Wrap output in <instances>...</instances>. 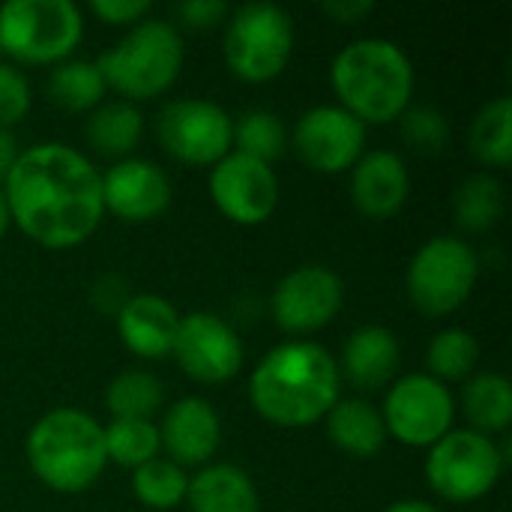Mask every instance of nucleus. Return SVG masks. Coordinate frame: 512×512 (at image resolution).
<instances>
[{"instance_id": "f257e3e1", "label": "nucleus", "mask_w": 512, "mask_h": 512, "mask_svg": "<svg viewBox=\"0 0 512 512\" xmlns=\"http://www.w3.org/2000/svg\"><path fill=\"white\" fill-rule=\"evenodd\" d=\"M9 219L45 249L81 246L102 222V174L66 144H36L18 153L3 189Z\"/></svg>"}, {"instance_id": "f03ea898", "label": "nucleus", "mask_w": 512, "mask_h": 512, "mask_svg": "<svg viewBox=\"0 0 512 512\" xmlns=\"http://www.w3.org/2000/svg\"><path fill=\"white\" fill-rule=\"evenodd\" d=\"M342 375L336 357L318 342H285L270 348L249 378L252 408L273 426L303 429L327 417L339 402Z\"/></svg>"}, {"instance_id": "7ed1b4c3", "label": "nucleus", "mask_w": 512, "mask_h": 512, "mask_svg": "<svg viewBox=\"0 0 512 512\" xmlns=\"http://www.w3.org/2000/svg\"><path fill=\"white\" fill-rule=\"evenodd\" d=\"M336 99L363 126H384L411 108L414 66L390 39H357L345 45L330 66Z\"/></svg>"}, {"instance_id": "20e7f679", "label": "nucleus", "mask_w": 512, "mask_h": 512, "mask_svg": "<svg viewBox=\"0 0 512 512\" xmlns=\"http://www.w3.org/2000/svg\"><path fill=\"white\" fill-rule=\"evenodd\" d=\"M27 462L48 489L63 495L84 492L108 465L105 432L78 408L48 411L27 435Z\"/></svg>"}, {"instance_id": "39448f33", "label": "nucleus", "mask_w": 512, "mask_h": 512, "mask_svg": "<svg viewBox=\"0 0 512 512\" xmlns=\"http://www.w3.org/2000/svg\"><path fill=\"white\" fill-rule=\"evenodd\" d=\"M105 87L126 99L162 96L183 69V36L171 21L144 18L96 60Z\"/></svg>"}, {"instance_id": "423d86ee", "label": "nucleus", "mask_w": 512, "mask_h": 512, "mask_svg": "<svg viewBox=\"0 0 512 512\" xmlns=\"http://www.w3.org/2000/svg\"><path fill=\"white\" fill-rule=\"evenodd\" d=\"M81 36L84 21L72 0H9L0 6V48L21 63H63Z\"/></svg>"}, {"instance_id": "0eeeda50", "label": "nucleus", "mask_w": 512, "mask_h": 512, "mask_svg": "<svg viewBox=\"0 0 512 512\" xmlns=\"http://www.w3.org/2000/svg\"><path fill=\"white\" fill-rule=\"evenodd\" d=\"M480 279L477 252L459 237H432L417 249L405 273V291L426 318L453 315L468 303Z\"/></svg>"}, {"instance_id": "6e6552de", "label": "nucleus", "mask_w": 512, "mask_h": 512, "mask_svg": "<svg viewBox=\"0 0 512 512\" xmlns=\"http://www.w3.org/2000/svg\"><path fill=\"white\" fill-rule=\"evenodd\" d=\"M507 468V447L474 429H453L429 447V489L450 504H474L486 498Z\"/></svg>"}, {"instance_id": "1a4fd4ad", "label": "nucleus", "mask_w": 512, "mask_h": 512, "mask_svg": "<svg viewBox=\"0 0 512 512\" xmlns=\"http://www.w3.org/2000/svg\"><path fill=\"white\" fill-rule=\"evenodd\" d=\"M225 63L249 84L273 81L294 51L291 15L276 3H243L225 27Z\"/></svg>"}, {"instance_id": "9d476101", "label": "nucleus", "mask_w": 512, "mask_h": 512, "mask_svg": "<svg viewBox=\"0 0 512 512\" xmlns=\"http://www.w3.org/2000/svg\"><path fill=\"white\" fill-rule=\"evenodd\" d=\"M231 114L210 99H174L156 117V135L168 156L183 165L213 168L231 153Z\"/></svg>"}, {"instance_id": "9b49d317", "label": "nucleus", "mask_w": 512, "mask_h": 512, "mask_svg": "<svg viewBox=\"0 0 512 512\" xmlns=\"http://www.w3.org/2000/svg\"><path fill=\"white\" fill-rule=\"evenodd\" d=\"M381 417L387 438L393 435L405 447H432L453 432L456 405L447 384L432 375H408L387 393Z\"/></svg>"}, {"instance_id": "f8f14e48", "label": "nucleus", "mask_w": 512, "mask_h": 512, "mask_svg": "<svg viewBox=\"0 0 512 512\" xmlns=\"http://www.w3.org/2000/svg\"><path fill=\"white\" fill-rule=\"evenodd\" d=\"M210 198L234 225H264L279 204V180L267 162L228 153L210 168Z\"/></svg>"}, {"instance_id": "ddd939ff", "label": "nucleus", "mask_w": 512, "mask_h": 512, "mask_svg": "<svg viewBox=\"0 0 512 512\" xmlns=\"http://www.w3.org/2000/svg\"><path fill=\"white\" fill-rule=\"evenodd\" d=\"M171 354L192 381L210 387L231 381L243 369L240 336L213 312H192L180 318Z\"/></svg>"}, {"instance_id": "4468645a", "label": "nucleus", "mask_w": 512, "mask_h": 512, "mask_svg": "<svg viewBox=\"0 0 512 512\" xmlns=\"http://www.w3.org/2000/svg\"><path fill=\"white\" fill-rule=\"evenodd\" d=\"M345 300V285L339 273L321 264H306L291 270L276 288L270 300L273 321L294 336L315 333L327 327Z\"/></svg>"}, {"instance_id": "2eb2a0df", "label": "nucleus", "mask_w": 512, "mask_h": 512, "mask_svg": "<svg viewBox=\"0 0 512 512\" xmlns=\"http://www.w3.org/2000/svg\"><path fill=\"white\" fill-rule=\"evenodd\" d=\"M366 144V126L339 105L309 108L294 126L297 156L318 174H342L357 165Z\"/></svg>"}, {"instance_id": "dca6fc26", "label": "nucleus", "mask_w": 512, "mask_h": 512, "mask_svg": "<svg viewBox=\"0 0 512 512\" xmlns=\"http://www.w3.org/2000/svg\"><path fill=\"white\" fill-rule=\"evenodd\" d=\"M102 204L123 222H150L168 210L171 180L147 159H120L102 177Z\"/></svg>"}, {"instance_id": "f3484780", "label": "nucleus", "mask_w": 512, "mask_h": 512, "mask_svg": "<svg viewBox=\"0 0 512 512\" xmlns=\"http://www.w3.org/2000/svg\"><path fill=\"white\" fill-rule=\"evenodd\" d=\"M411 192L408 165L393 150H369L351 168V201L369 219H393Z\"/></svg>"}, {"instance_id": "a211bd4d", "label": "nucleus", "mask_w": 512, "mask_h": 512, "mask_svg": "<svg viewBox=\"0 0 512 512\" xmlns=\"http://www.w3.org/2000/svg\"><path fill=\"white\" fill-rule=\"evenodd\" d=\"M159 444L174 465H204L222 444V423L213 405L201 396H186L165 411L159 426Z\"/></svg>"}, {"instance_id": "6ab92c4d", "label": "nucleus", "mask_w": 512, "mask_h": 512, "mask_svg": "<svg viewBox=\"0 0 512 512\" xmlns=\"http://www.w3.org/2000/svg\"><path fill=\"white\" fill-rule=\"evenodd\" d=\"M399 363H402L399 339L390 327L381 324L357 327L342 348V360H336L339 375H345L351 387L366 393L387 387L396 378Z\"/></svg>"}, {"instance_id": "aec40b11", "label": "nucleus", "mask_w": 512, "mask_h": 512, "mask_svg": "<svg viewBox=\"0 0 512 512\" xmlns=\"http://www.w3.org/2000/svg\"><path fill=\"white\" fill-rule=\"evenodd\" d=\"M180 327L177 309L156 294H135L117 312V333L123 348L144 360H162L174 348Z\"/></svg>"}, {"instance_id": "412c9836", "label": "nucleus", "mask_w": 512, "mask_h": 512, "mask_svg": "<svg viewBox=\"0 0 512 512\" xmlns=\"http://www.w3.org/2000/svg\"><path fill=\"white\" fill-rule=\"evenodd\" d=\"M192 512H258V489L237 465H207L186 489Z\"/></svg>"}, {"instance_id": "4be33fe9", "label": "nucleus", "mask_w": 512, "mask_h": 512, "mask_svg": "<svg viewBox=\"0 0 512 512\" xmlns=\"http://www.w3.org/2000/svg\"><path fill=\"white\" fill-rule=\"evenodd\" d=\"M327 435L342 453L354 459H372L387 444L384 417L366 399H339L327 411Z\"/></svg>"}, {"instance_id": "5701e85b", "label": "nucleus", "mask_w": 512, "mask_h": 512, "mask_svg": "<svg viewBox=\"0 0 512 512\" xmlns=\"http://www.w3.org/2000/svg\"><path fill=\"white\" fill-rule=\"evenodd\" d=\"M462 408L474 432L498 435L507 432L512 423V387L501 372H480L465 381Z\"/></svg>"}, {"instance_id": "b1692460", "label": "nucleus", "mask_w": 512, "mask_h": 512, "mask_svg": "<svg viewBox=\"0 0 512 512\" xmlns=\"http://www.w3.org/2000/svg\"><path fill=\"white\" fill-rule=\"evenodd\" d=\"M84 135L96 153L117 159L138 147L144 135V117L132 102H105L87 117Z\"/></svg>"}, {"instance_id": "393cba45", "label": "nucleus", "mask_w": 512, "mask_h": 512, "mask_svg": "<svg viewBox=\"0 0 512 512\" xmlns=\"http://www.w3.org/2000/svg\"><path fill=\"white\" fill-rule=\"evenodd\" d=\"M48 96L63 111H93L102 105L105 78L96 60H63L48 75Z\"/></svg>"}, {"instance_id": "a878e982", "label": "nucleus", "mask_w": 512, "mask_h": 512, "mask_svg": "<svg viewBox=\"0 0 512 512\" xmlns=\"http://www.w3.org/2000/svg\"><path fill=\"white\" fill-rule=\"evenodd\" d=\"M165 402V387L144 369L120 372L105 390V408L114 420H153Z\"/></svg>"}, {"instance_id": "bb28decb", "label": "nucleus", "mask_w": 512, "mask_h": 512, "mask_svg": "<svg viewBox=\"0 0 512 512\" xmlns=\"http://www.w3.org/2000/svg\"><path fill=\"white\" fill-rule=\"evenodd\" d=\"M471 150L489 168L512 162V99L498 96L486 102L471 123Z\"/></svg>"}, {"instance_id": "cd10ccee", "label": "nucleus", "mask_w": 512, "mask_h": 512, "mask_svg": "<svg viewBox=\"0 0 512 512\" xmlns=\"http://www.w3.org/2000/svg\"><path fill=\"white\" fill-rule=\"evenodd\" d=\"M453 213L459 228L471 234H483L495 228L504 216V186L492 174L468 177L453 195Z\"/></svg>"}, {"instance_id": "c85d7f7f", "label": "nucleus", "mask_w": 512, "mask_h": 512, "mask_svg": "<svg viewBox=\"0 0 512 512\" xmlns=\"http://www.w3.org/2000/svg\"><path fill=\"white\" fill-rule=\"evenodd\" d=\"M231 147H237L234 153L252 156L258 162H273L285 153L288 147V132L279 114L273 111H246L234 120V132H231Z\"/></svg>"}, {"instance_id": "c756f323", "label": "nucleus", "mask_w": 512, "mask_h": 512, "mask_svg": "<svg viewBox=\"0 0 512 512\" xmlns=\"http://www.w3.org/2000/svg\"><path fill=\"white\" fill-rule=\"evenodd\" d=\"M105 456L120 468H141L159 453V426L153 420H111L105 429Z\"/></svg>"}, {"instance_id": "7c9ffc66", "label": "nucleus", "mask_w": 512, "mask_h": 512, "mask_svg": "<svg viewBox=\"0 0 512 512\" xmlns=\"http://www.w3.org/2000/svg\"><path fill=\"white\" fill-rule=\"evenodd\" d=\"M480 363V345L468 330H441L426 351V366L435 381H468Z\"/></svg>"}, {"instance_id": "2f4dec72", "label": "nucleus", "mask_w": 512, "mask_h": 512, "mask_svg": "<svg viewBox=\"0 0 512 512\" xmlns=\"http://www.w3.org/2000/svg\"><path fill=\"white\" fill-rule=\"evenodd\" d=\"M186 489L189 477L171 459H153L132 474V492L150 510H174L186 501Z\"/></svg>"}, {"instance_id": "473e14b6", "label": "nucleus", "mask_w": 512, "mask_h": 512, "mask_svg": "<svg viewBox=\"0 0 512 512\" xmlns=\"http://www.w3.org/2000/svg\"><path fill=\"white\" fill-rule=\"evenodd\" d=\"M402 138L417 153H444L450 144V123L435 108H408L402 117Z\"/></svg>"}, {"instance_id": "72a5a7b5", "label": "nucleus", "mask_w": 512, "mask_h": 512, "mask_svg": "<svg viewBox=\"0 0 512 512\" xmlns=\"http://www.w3.org/2000/svg\"><path fill=\"white\" fill-rule=\"evenodd\" d=\"M30 111V84L27 78L0 63V129L21 123Z\"/></svg>"}, {"instance_id": "f704fd0d", "label": "nucleus", "mask_w": 512, "mask_h": 512, "mask_svg": "<svg viewBox=\"0 0 512 512\" xmlns=\"http://www.w3.org/2000/svg\"><path fill=\"white\" fill-rule=\"evenodd\" d=\"M174 15L189 30H210L228 15V3L225 0H183L174 6Z\"/></svg>"}, {"instance_id": "c9c22d12", "label": "nucleus", "mask_w": 512, "mask_h": 512, "mask_svg": "<svg viewBox=\"0 0 512 512\" xmlns=\"http://www.w3.org/2000/svg\"><path fill=\"white\" fill-rule=\"evenodd\" d=\"M93 15L108 21V24H117V27H135L138 21L147 18L150 12V3L147 0H93L90 3Z\"/></svg>"}, {"instance_id": "e433bc0d", "label": "nucleus", "mask_w": 512, "mask_h": 512, "mask_svg": "<svg viewBox=\"0 0 512 512\" xmlns=\"http://www.w3.org/2000/svg\"><path fill=\"white\" fill-rule=\"evenodd\" d=\"M372 9H375L372 0H327V3H321V12L339 24H357L360 18L372 15Z\"/></svg>"}, {"instance_id": "4c0bfd02", "label": "nucleus", "mask_w": 512, "mask_h": 512, "mask_svg": "<svg viewBox=\"0 0 512 512\" xmlns=\"http://www.w3.org/2000/svg\"><path fill=\"white\" fill-rule=\"evenodd\" d=\"M15 159H18L15 138L9 135V129H0V180H6V174L15 165Z\"/></svg>"}, {"instance_id": "58836bf2", "label": "nucleus", "mask_w": 512, "mask_h": 512, "mask_svg": "<svg viewBox=\"0 0 512 512\" xmlns=\"http://www.w3.org/2000/svg\"><path fill=\"white\" fill-rule=\"evenodd\" d=\"M384 512H441L435 504H426V501H399L393 507H387Z\"/></svg>"}, {"instance_id": "ea45409f", "label": "nucleus", "mask_w": 512, "mask_h": 512, "mask_svg": "<svg viewBox=\"0 0 512 512\" xmlns=\"http://www.w3.org/2000/svg\"><path fill=\"white\" fill-rule=\"evenodd\" d=\"M9 207H6V198H3V189H0V240H3V234L9 231Z\"/></svg>"}]
</instances>
